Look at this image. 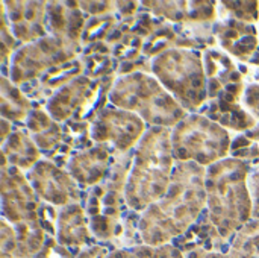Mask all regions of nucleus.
Returning <instances> with one entry per match:
<instances>
[]
</instances>
